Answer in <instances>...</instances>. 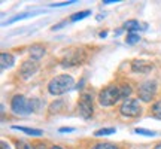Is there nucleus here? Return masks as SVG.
<instances>
[{
    "instance_id": "obj_1",
    "label": "nucleus",
    "mask_w": 161,
    "mask_h": 149,
    "mask_svg": "<svg viewBox=\"0 0 161 149\" xmlns=\"http://www.w3.org/2000/svg\"><path fill=\"white\" fill-rule=\"evenodd\" d=\"M73 78L70 74H60L55 76L54 79L48 84V91L51 92L52 96H61L64 92H67L73 86Z\"/></svg>"
},
{
    "instance_id": "obj_2",
    "label": "nucleus",
    "mask_w": 161,
    "mask_h": 149,
    "mask_svg": "<svg viewBox=\"0 0 161 149\" xmlns=\"http://www.w3.org/2000/svg\"><path fill=\"white\" fill-rule=\"evenodd\" d=\"M12 110L18 115H27L35 112L37 108H39V103L37 100H29L24 96H15L12 98V104H11Z\"/></svg>"
},
{
    "instance_id": "obj_3",
    "label": "nucleus",
    "mask_w": 161,
    "mask_h": 149,
    "mask_svg": "<svg viewBox=\"0 0 161 149\" xmlns=\"http://www.w3.org/2000/svg\"><path fill=\"white\" fill-rule=\"evenodd\" d=\"M122 100V94H121V88L119 86H106L103 91L98 94V103L102 106H112L116 102Z\"/></svg>"
},
{
    "instance_id": "obj_4",
    "label": "nucleus",
    "mask_w": 161,
    "mask_h": 149,
    "mask_svg": "<svg viewBox=\"0 0 161 149\" xmlns=\"http://www.w3.org/2000/svg\"><path fill=\"white\" fill-rule=\"evenodd\" d=\"M157 92L155 80H145L142 85L139 86V97L143 102H151Z\"/></svg>"
},
{
    "instance_id": "obj_5",
    "label": "nucleus",
    "mask_w": 161,
    "mask_h": 149,
    "mask_svg": "<svg viewBox=\"0 0 161 149\" xmlns=\"http://www.w3.org/2000/svg\"><path fill=\"white\" fill-rule=\"evenodd\" d=\"M121 113L124 115V116H139V115L142 113V108H140V104H139L137 100H134V98H127L125 102L122 103L121 106Z\"/></svg>"
},
{
    "instance_id": "obj_6",
    "label": "nucleus",
    "mask_w": 161,
    "mask_h": 149,
    "mask_svg": "<svg viewBox=\"0 0 161 149\" xmlns=\"http://www.w3.org/2000/svg\"><path fill=\"white\" fill-rule=\"evenodd\" d=\"M79 113L82 118H91L92 116V97L90 94H82L79 98Z\"/></svg>"
},
{
    "instance_id": "obj_7",
    "label": "nucleus",
    "mask_w": 161,
    "mask_h": 149,
    "mask_svg": "<svg viewBox=\"0 0 161 149\" xmlns=\"http://www.w3.org/2000/svg\"><path fill=\"white\" fill-rule=\"evenodd\" d=\"M36 70H37V63H36L35 60H33V61L29 60V61H24L23 63L21 69H19V73H21V76H23L24 79H27L31 74L36 73Z\"/></svg>"
},
{
    "instance_id": "obj_8",
    "label": "nucleus",
    "mask_w": 161,
    "mask_h": 149,
    "mask_svg": "<svg viewBox=\"0 0 161 149\" xmlns=\"http://www.w3.org/2000/svg\"><path fill=\"white\" fill-rule=\"evenodd\" d=\"M82 58H84V52L82 51L67 52L63 60V66H75V64H79L82 61Z\"/></svg>"
},
{
    "instance_id": "obj_9",
    "label": "nucleus",
    "mask_w": 161,
    "mask_h": 149,
    "mask_svg": "<svg viewBox=\"0 0 161 149\" xmlns=\"http://www.w3.org/2000/svg\"><path fill=\"white\" fill-rule=\"evenodd\" d=\"M152 63L149 61H145V60H134L131 63V69L137 73H149L152 70Z\"/></svg>"
},
{
    "instance_id": "obj_10",
    "label": "nucleus",
    "mask_w": 161,
    "mask_h": 149,
    "mask_svg": "<svg viewBox=\"0 0 161 149\" xmlns=\"http://www.w3.org/2000/svg\"><path fill=\"white\" fill-rule=\"evenodd\" d=\"M14 57H12L11 54H6V52H3L2 55H0V64H2V69H6V67H11V66H14Z\"/></svg>"
},
{
    "instance_id": "obj_11",
    "label": "nucleus",
    "mask_w": 161,
    "mask_h": 149,
    "mask_svg": "<svg viewBox=\"0 0 161 149\" xmlns=\"http://www.w3.org/2000/svg\"><path fill=\"white\" fill-rule=\"evenodd\" d=\"M30 55L35 58V60L43 57V55H45V48H43L42 45H33L31 48H30Z\"/></svg>"
},
{
    "instance_id": "obj_12",
    "label": "nucleus",
    "mask_w": 161,
    "mask_h": 149,
    "mask_svg": "<svg viewBox=\"0 0 161 149\" xmlns=\"http://www.w3.org/2000/svg\"><path fill=\"white\" fill-rule=\"evenodd\" d=\"M139 23L136 21V19H130V21H127L125 24H124V29L128 31V33H134V31H137L139 30Z\"/></svg>"
},
{
    "instance_id": "obj_13",
    "label": "nucleus",
    "mask_w": 161,
    "mask_h": 149,
    "mask_svg": "<svg viewBox=\"0 0 161 149\" xmlns=\"http://www.w3.org/2000/svg\"><path fill=\"white\" fill-rule=\"evenodd\" d=\"M12 128H14V130L24 131V133H27V134H31V136H40V134H42L40 130H35V128H25V127H17V125H14Z\"/></svg>"
},
{
    "instance_id": "obj_14",
    "label": "nucleus",
    "mask_w": 161,
    "mask_h": 149,
    "mask_svg": "<svg viewBox=\"0 0 161 149\" xmlns=\"http://www.w3.org/2000/svg\"><path fill=\"white\" fill-rule=\"evenodd\" d=\"M115 133V128H102V130H97L94 133L96 137H102V136H108V134H114Z\"/></svg>"
},
{
    "instance_id": "obj_15",
    "label": "nucleus",
    "mask_w": 161,
    "mask_h": 149,
    "mask_svg": "<svg viewBox=\"0 0 161 149\" xmlns=\"http://www.w3.org/2000/svg\"><path fill=\"white\" fill-rule=\"evenodd\" d=\"M152 113L157 119H161V100H158L157 103H154L152 106Z\"/></svg>"
},
{
    "instance_id": "obj_16",
    "label": "nucleus",
    "mask_w": 161,
    "mask_h": 149,
    "mask_svg": "<svg viewBox=\"0 0 161 149\" xmlns=\"http://www.w3.org/2000/svg\"><path fill=\"white\" fill-rule=\"evenodd\" d=\"M91 149H119V148L112 143H98V145H94Z\"/></svg>"
},
{
    "instance_id": "obj_17",
    "label": "nucleus",
    "mask_w": 161,
    "mask_h": 149,
    "mask_svg": "<svg viewBox=\"0 0 161 149\" xmlns=\"http://www.w3.org/2000/svg\"><path fill=\"white\" fill-rule=\"evenodd\" d=\"M91 12L90 11H84V12H78V14H75L73 17H72V21H79V19H84L85 17H88Z\"/></svg>"
},
{
    "instance_id": "obj_18",
    "label": "nucleus",
    "mask_w": 161,
    "mask_h": 149,
    "mask_svg": "<svg viewBox=\"0 0 161 149\" xmlns=\"http://www.w3.org/2000/svg\"><path fill=\"white\" fill-rule=\"evenodd\" d=\"M121 94H122V100L125 102L127 97L131 94V88H130V85H124V86H121Z\"/></svg>"
},
{
    "instance_id": "obj_19",
    "label": "nucleus",
    "mask_w": 161,
    "mask_h": 149,
    "mask_svg": "<svg viewBox=\"0 0 161 149\" xmlns=\"http://www.w3.org/2000/svg\"><path fill=\"white\" fill-rule=\"evenodd\" d=\"M137 40H140V37H139L136 33H128V36H127V43H128V45H133V43H136Z\"/></svg>"
},
{
    "instance_id": "obj_20",
    "label": "nucleus",
    "mask_w": 161,
    "mask_h": 149,
    "mask_svg": "<svg viewBox=\"0 0 161 149\" xmlns=\"http://www.w3.org/2000/svg\"><path fill=\"white\" fill-rule=\"evenodd\" d=\"M17 149H33V148H31V145H30L29 142H25V140H18Z\"/></svg>"
},
{
    "instance_id": "obj_21",
    "label": "nucleus",
    "mask_w": 161,
    "mask_h": 149,
    "mask_svg": "<svg viewBox=\"0 0 161 149\" xmlns=\"http://www.w3.org/2000/svg\"><path fill=\"white\" fill-rule=\"evenodd\" d=\"M134 131L137 133V134H143V136H154V134H155L154 131H149V130H145V128H136Z\"/></svg>"
},
{
    "instance_id": "obj_22",
    "label": "nucleus",
    "mask_w": 161,
    "mask_h": 149,
    "mask_svg": "<svg viewBox=\"0 0 161 149\" xmlns=\"http://www.w3.org/2000/svg\"><path fill=\"white\" fill-rule=\"evenodd\" d=\"M72 3H73V2H63V3H54V5H51V6H54V8H55V6H64V5H72Z\"/></svg>"
},
{
    "instance_id": "obj_23",
    "label": "nucleus",
    "mask_w": 161,
    "mask_h": 149,
    "mask_svg": "<svg viewBox=\"0 0 161 149\" xmlns=\"http://www.w3.org/2000/svg\"><path fill=\"white\" fill-rule=\"evenodd\" d=\"M72 131H73V128H66V127L60 128V133H72Z\"/></svg>"
},
{
    "instance_id": "obj_24",
    "label": "nucleus",
    "mask_w": 161,
    "mask_h": 149,
    "mask_svg": "<svg viewBox=\"0 0 161 149\" xmlns=\"http://www.w3.org/2000/svg\"><path fill=\"white\" fill-rule=\"evenodd\" d=\"M2 149H9V145L6 142H2Z\"/></svg>"
},
{
    "instance_id": "obj_25",
    "label": "nucleus",
    "mask_w": 161,
    "mask_h": 149,
    "mask_svg": "<svg viewBox=\"0 0 161 149\" xmlns=\"http://www.w3.org/2000/svg\"><path fill=\"white\" fill-rule=\"evenodd\" d=\"M35 149H46V148H45V146H36Z\"/></svg>"
},
{
    "instance_id": "obj_26",
    "label": "nucleus",
    "mask_w": 161,
    "mask_h": 149,
    "mask_svg": "<svg viewBox=\"0 0 161 149\" xmlns=\"http://www.w3.org/2000/svg\"><path fill=\"white\" fill-rule=\"evenodd\" d=\"M51 149H63V148H60V146H52Z\"/></svg>"
},
{
    "instance_id": "obj_27",
    "label": "nucleus",
    "mask_w": 161,
    "mask_h": 149,
    "mask_svg": "<svg viewBox=\"0 0 161 149\" xmlns=\"http://www.w3.org/2000/svg\"><path fill=\"white\" fill-rule=\"evenodd\" d=\"M155 149H161V143H158V145H157V146H155Z\"/></svg>"
}]
</instances>
